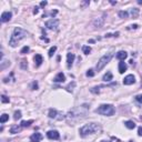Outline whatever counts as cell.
<instances>
[{"instance_id":"obj_1","label":"cell","mask_w":142,"mask_h":142,"mask_svg":"<svg viewBox=\"0 0 142 142\" xmlns=\"http://www.w3.org/2000/svg\"><path fill=\"white\" fill-rule=\"evenodd\" d=\"M27 36H28V32L26 31V30L21 29V28H19V27H17L16 29L14 30V32H12L11 37H10L9 45L11 46L12 48L17 47V46L19 45L20 41H21L22 39H25Z\"/></svg>"},{"instance_id":"obj_2","label":"cell","mask_w":142,"mask_h":142,"mask_svg":"<svg viewBox=\"0 0 142 142\" xmlns=\"http://www.w3.org/2000/svg\"><path fill=\"white\" fill-rule=\"evenodd\" d=\"M101 130V126L98 123H89V124L83 125L81 129H80V134L81 136H87L89 134H93L97 133Z\"/></svg>"},{"instance_id":"obj_3","label":"cell","mask_w":142,"mask_h":142,"mask_svg":"<svg viewBox=\"0 0 142 142\" xmlns=\"http://www.w3.org/2000/svg\"><path fill=\"white\" fill-rule=\"evenodd\" d=\"M95 112L102 115H113L114 114V108L112 104H101L98 109H95Z\"/></svg>"},{"instance_id":"obj_4","label":"cell","mask_w":142,"mask_h":142,"mask_svg":"<svg viewBox=\"0 0 142 142\" xmlns=\"http://www.w3.org/2000/svg\"><path fill=\"white\" fill-rule=\"evenodd\" d=\"M87 111H88V108L87 105H82V107H79V108H76L72 111L69 112V117L70 118H81V117H84L87 114Z\"/></svg>"},{"instance_id":"obj_5","label":"cell","mask_w":142,"mask_h":142,"mask_svg":"<svg viewBox=\"0 0 142 142\" xmlns=\"http://www.w3.org/2000/svg\"><path fill=\"white\" fill-rule=\"evenodd\" d=\"M112 57H113V53H107V55L101 57V58L99 59V61H98V63H97V70L101 71L102 69L110 62V60L112 59Z\"/></svg>"},{"instance_id":"obj_6","label":"cell","mask_w":142,"mask_h":142,"mask_svg":"<svg viewBox=\"0 0 142 142\" xmlns=\"http://www.w3.org/2000/svg\"><path fill=\"white\" fill-rule=\"evenodd\" d=\"M46 27L48 29H51V30H56L57 28L59 27V20L58 19H50L46 22Z\"/></svg>"},{"instance_id":"obj_7","label":"cell","mask_w":142,"mask_h":142,"mask_svg":"<svg viewBox=\"0 0 142 142\" xmlns=\"http://www.w3.org/2000/svg\"><path fill=\"white\" fill-rule=\"evenodd\" d=\"M135 82V78H134L133 74H128L124 79H123V84L125 86H130V84H133Z\"/></svg>"},{"instance_id":"obj_8","label":"cell","mask_w":142,"mask_h":142,"mask_svg":"<svg viewBox=\"0 0 142 142\" xmlns=\"http://www.w3.org/2000/svg\"><path fill=\"white\" fill-rule=\"evenodd\" d=\"M47 136L49 139H51V140H58L60 134H59V132L56 130H50L47 132Z\"/></svg>"},{"instance_id":"obj_9","label":"cell","mask_w":142,"mask_h":142,"mask_svg":"<svg viewBox=\"0 0 142 142\" xmlns=\"http://www.w3.org/2000/svg\"><path fill=\"white\" fill-rule=\"evenodd\" d=\"M41 139H42V134L39 132H36L33 133L31 136H30V141L31 142H40Z\"/></svg>"},{"instance_id":"obj_10","label":"cell","mask_w":142,"mask_h":142,"mask_svg":"<svg viewBox=\"0 0 142 142\" xmlns=\"http://www.w3.org/2000/svg\"><path fill=\"white\" fill-rule=\"evenodd\" d=\"M11 17H12V14H11V12H9V11L4 12V14L1 15V22H7V21H9V20L11 19Z\"/></svg>"},{"instance_id":"obj_11","label":"cell","mask_w":142,"mask_h":142,"mask_svg":"<svg viewBox=\"0 0 142 142\" xmlns=\"http://www.w3.org/2000/svg\"><path fill=\"white\" fill-rule=\"evenodd\" d=\"M74 58H76V56L73 53H68L67 55V64H68V68H70L72 66V63L74 61Z\"/></svg>"},{"instance_id":"obj_12","label":"cell","mask_w":142,"mask_h":142,"mask_svg":"<svg viewBox=\"0 0 142 142\" xmlns=\"http://www.w3.org/2000/svg\"><path fill=\"white\" fill-rule=\"evenodd\" d=\"M64 80H66V76H64L62 72H59L55 78H53V81L55 82H63Z\"/></svg>"},{"instance_id":"obj_13","label":"cell","mask_w":142,"mask_h":142,"mask_svg":"<svg viewBox=\"0 0 142 142\" xmlns=\"http://www.w3.org/2000/svg\"><path fill=\"white\" fill-rule=\"evenodd\" d=\"M126 57H128V53H126L125 51H119V52L117 53V58L119 59V60H121V61L125 60Z\"/></svg>"},{"instance_id":"obj_14","label":"cell","mask_w":142,"mask_h":142,"mask_svg":"<svg viewBox=\"0 0 142 142\" xmlns=\"http://www.w3.org/2000/svg\"><path fill=\"white\" fill-rule=\"evenodd\" d=\"M43 62V59H42V57H41V55H36L35 56V64L37 67H39L41 66V63Z\"/></svg>"},{"instance_id":"obj_15","label":"cell","mask_w":142,"mask_h":142,"mask_svg":"<svg viewBox=\"0 0 142 142\" xmlns=\"http://www.w3.org/2000/svg\"><path fill=\"white\" fill-rule=\"evenodd\" d=\"M20 130H21V126H19L18 124H15V125H12L11 128H10V133L16 134L18 132H20Z\"/></svg>"},{"instance_id":"obj_16","label":"cell","mask_w":142,"mask_h":142,"mask_svg":"<svg viewBox=\"0 0 142 142\" xmlns=\"http://www.w3.org/2000/svg\"><path fill=\"white\" fill-rule=\"evenodd\" d=\"M126 69H128V67H126V64L123 62V61L119 62V72H120V73H123Z\"/></svg>"},{"instance_id":"obj_17","label":"cell","mask_w":142,"mask_h":142,"mask_svg":"<svg viewBox=\"0 0 142 142\" xmlns=\"http://www.w3.org/2000/svg\"><path fill=\"white\" fill-rule=\"evenodd\" d=\"M112 73H111L110 71H108L107 73L104 74V76H103V81H105V82H109V81H111V80H112Z\"/></svg>"},{"instance_id":"obj_18","label":"cell","mask_w":142,"mask_h":142,"mask_svg":"<svg viewBox=\"0 0 142 142\" xmlns=\"http://www.w3.org/2000/svg\"><path fill=\"white\" fill-rule=\"evenodd\" d=\"M124 124H125V126L128 129H134V128H135V123H134L133 121H126Z\"/></svg>"},{"instance_id":"obj_19","label":"cell","mask_w":142,"mask_h":142,"mask_svg":"<svg viewBox=\"0 0 142 142\" xmlns=\"http://www.w3.org/2000/svg\"><path fill=\"white\" fill-rule=\"evenodd\" d=\"M82 51H83L84 55H89V53L91 52V48H90L89 46H83V47H82Z\"/></svg>"},{"instance_id":"obj_20","label":"cell","mask_w":142,"mask_h":142,"mask_svg":"<svg viewBox=\"0 0 142 142\" xmlns=\"http://www.w3.org/2000/svg\"><path fill=\"white\" fill-rule=\"evenodd\" d=\"M32 123H33V120L22 121V122H21V126H24V128H27V126H29L30 124H32Z\"/></svg>"},{"instance_id":"obj_21","label":"cell","mask_w":142,"mask_h":142,"mask_svg":"<svg viewBox=\"0 0 142 142\" xmlns=\"http://www.w3.org/2000/svg\"><path fill=\"white\" fill-rule=\"evenodd\" d=\"M8 119H9V115L6 114V113H4V114L1 115V118H0V122L5 123V122H7V121H8Z\"/></svg>"},{"instance_id":"obj_22","label":"cell","mask_w":142,"mask_h":142,"mask_svg":"<svg viewBox=\"0 0 142 142\" xmlns=\"http://www.w3.org/2000/svg\"><path fill=\"white\" fill-rule=\"evenodd\" d=\"M57 117V111L55 109L49 110V118H56Z\"/></svg>"},{"instance_id":"obj_23","label":"cell","mask_w":142,"mask_h":142,"mask_svg":"<svg viewBox=\"0 0 142 142\" xmlns=\"http://www.w3.org/2000/svg\"><path fill=\"white\" fill-rule=\"evenodd\" d=\"M103 20H104V18H101V19H97L94 20V25L98 26V27H101L102 24H103Z\"/></svg>"},{"instance_id":"obj_24","label":"cell","mask_w":142,"mask_h":142,"mask_svg":"<svg viewBox=\"0 0 142 142\" xmlns=\"http://www.w3.org/2000/svg\"><path fill=\"white\" fill-rule=\"evenodd\" d=\"M21 117H22V115H21V111L18 110V111L15 112V114H14V119H15V120H18V119H20Z\"/></svg>"},{"instance_id":"obj_25","label":"cell","mask_w":142,"mask_h":142,"mask_svg":"<svg viewBox=\"0 0 142 142\" xmlns=\"http://www.w3.org/2000/svg\"><path fill=\"white\" fill-rule=\"evenodd\" d=\"M119 17L122 18V19H125V18H128V12L126 11H119Z\"/></svg>"},{"instance_id":"obj_26","label":"cell","mask_w":142,"mask_h":142,"mask_svg":"<svg viewBox=\"0 0 142 142\" xmlns=\"http://www.w3.org/2000/svg\"><path fill=\"white\" fill-rule=\"evenodd\" d=\"M29 47H28V46H26V47H24L21 49V51H20V53H22V55H26V53H28L29 52Z\"/></svg>"},{"instance_id":"obj_27","label":"cell","mask_w":142,"mask_h":142,"mask_svg":"<svg viewBox=\"0 0 142 142\" xmlns=\"http://www.w3.org/2000/svg\"><path fill=\"white\" fill-rule=\"evenodd\" d=\"M1 101H2V103H8L10 100H9V98L7 97V95L2 94V95H1Z\"/></svg>"},{"instance_id":"obj_28","label":"cell","mask_w":142,"mask_h":142,"mask_svg":"<svg viewBox=\"0 0 142 142\" xmlns=\"http://www.w3.org/2000/svg\"><path fill=\"white\" fill-rule=\"evenodd\" d=\"M56 50H57V47H56V46H53V47L51 48L50 50H49V57H52L53 53L56 52Z\"/></svg>"},{"instance_id":"obj_29","label":"cell","mask_w":142,"mask_h":142,"mask_svg":"<svg viewBox=\"0 0 142 142\" xmlns=\"http://www.w3.org/2000/svg\"><path fill=\"white\" fill-rule=\"evenodd\" d=\"M74 87H76V82H74V81H72V83L69 84V86L67 87L66 89L68 90V91H72V88H74Z\"/></svg>"},{"instance_id":"obj_30","label":"cell","mask_w":142,"mask_h":142,"mask_svg":"<svg viewBox=\"0 0 142 142\" xmlns=\"http://www.w3.org/2000/svg\"><path fill=\"white\" fill-rule=\"evenodd\" d=\"M138 14H139L138 9H132V10H131V15H132V17H133V18L138 17Z\"/></svg>"},{"instance_id":"obj_31","label":"cell","mask_w":142,"mask_h":142,"mask_svg":"<svg viewBox=\"0 0 142 142\" xmlns=\"http://www.w3.org/2000/svg\"><path fill=\"white\" fill-rule=\"evenodd\" d=\"M21 68L24 69V70H26V69L28 68V64H27V61L26 60H21Z\"/></svg>"},{"instance_id":"obj_32","label":"cell","mask_w":142,"mask_h":142,"mask_svg":"<svg viewBox=\"0 0 142 142\" xmlns=\"http://www.w3.org/2000/svg\"><path fill=\"white\" fill-rule=\"evenodd\" d=\"M94 76V72L92 69H89V70L87 71V77H93Z\"/></svg>"},{"instance_id":"obj_33","label":"cell","mask_w":142,"mask_h":142,"mask_svg":"<svg viewBox=\"0 0 142 142\" xmlns=\"http://www.w3.org/2000/svg\"><path fill=\"white\" fill-rule=\"evenodd\" d=\"M135 100H136L138 102L142 103V94H138V95H136V97H135Z\"/></svg>"},{"instance_id":"obj_34","label":"cell","mask_w":142,"mask_h":142,"mask_svg":"<svg viewBox=\"0 0 142 142\" xmlns=\"http://www.w3.org/2000/svg\"><path fill=\"white\" fill-rule=\"evenodd\" d=\"M38 89V83L37 82H33L32 83V90H37Z\"/></svg>"},{"instance_id":"obj_35","label":"cell","mask_w":142,"mask_h":142,"mask_svg":"<svg viewBox=\"0 0 142 142\" xmlns=\"http://www.w3.org/2000/svg\"><path fill=\"white\" fill-rule=\"evenodd\" d=\"M38 12H39V8H38V7H35V8H33V14L37 15Z\"/></svg>"},{"instance_id":"obj_36","label":"cell","mask_w":142,"mask_h":142,"mask_svg":"<svg viewBox=\"0 0 142 142\" xmlns=\"http://www.w3.org/2000/svg\"><path fill=\"white\" fill-rule=\"evenodd\" d=\"M138 27H139L138 25H132V26H130V27H129V29H136Z\"/></svg>"},{"instance_id":"obj_37","label":"cell","mask_w":142,"mask_h":142,"mask_svg":"<svg viewBox=\"0 0 142 142\" xmlns=\"http://www.w3.org/2000/svg\"><path fill=\"white\" fill-rule=\"evenodd\" d=\"M46 6H47V1H42V2H40V7H42V8H43V7H46Z\"/></svg>"},{"instance_id":"obj_38","label":"cell","mask_w":142,"mask_h":142,"mask_svg":"<svg viewBox=\"0 0 142 142\" xmlns=\"http://www.w3.org/2000/svg\"><path fill=\"white\" fill-rule=\"evenodd\" d=\"M138 134L139 135H142V126H140V128L138 129Z\"/></svg>"},{"instance_id":"obj_39","label":"cell","mask_w":142,"mask_h":142,"mask_svg":"<svg viewBox=\"0 0 142 142\" xmlns=\"http://www.w3.org/2000/svg\"><path fill=\"white\" fill-rule=\"evenodd\" d=\"M100 142H111V141H105V140H103V141H100Z\"/></svg>"},{"instance_id":"obj_40","label":"cell","mask_w":142,"mask_h":142,"mask_svg":"<svg viewBox=\"0 0 142 142\" xmlns=\"http://www.w3.org/2000/svg\"><path fill=\"white\" fill-rule=\"evenodd\" d=\"M130 142H134V141H132V140H131V141H130Z\"/></svg>"}]
</instances>
